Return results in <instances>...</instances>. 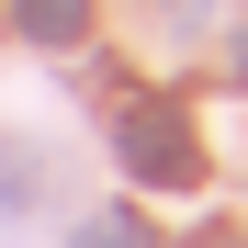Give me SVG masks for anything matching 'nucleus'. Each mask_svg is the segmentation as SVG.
I'll use <instances>...</instances> for the list:
<instances>
[{"mask_svg":"<svg viewBox=\"0 0 248 248\" xmlns=\"http://www.w3.org/2000/svg\"><path fill=\"white\" fill-rule=\"evenodd\" d=\"M124 170H136V181H158V192H192V181H203L181 102H136V113H124Z\"/></svg>","mask_w":248,"mask_h":248,"instance_id":"obj_1","label":"nucleus"},{"mask_svg":"<svg viewBox=\"0 0 248 248\" xmlns=\"http://www.w3.org/2000/svg\"><path fill=\"white\" fill-rule=\"evenodd\" d=\"M23 34L34 46H79L91 34V0H23Z\"/></svg>","mask_w":248,"mask_h":248,"instance_id":"obj_2","label":"nucleus"},{"mask_svg":"<svg viewBox=\"0 0 248 248\" xmlns=\"http://www.w3.org/2000/svg\"><path fill=\"white\" fill-rule=\"evenodd\" d=\"M79 248H147V226H136V215H91V226H79Z\"/></svg>","mask_w":248,"mask_h":248,"instance_id":"obj_3","label":"nucleus"}]
</instances>
